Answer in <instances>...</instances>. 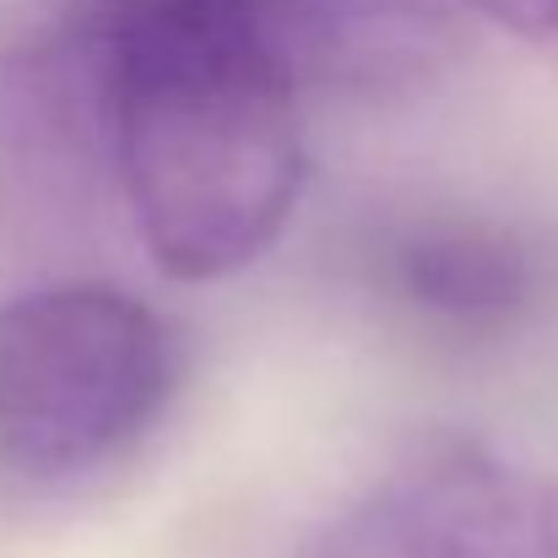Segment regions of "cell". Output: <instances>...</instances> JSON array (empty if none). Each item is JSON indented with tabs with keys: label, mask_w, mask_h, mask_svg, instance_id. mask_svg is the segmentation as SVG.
I'll list each match as a JSON object with an SVG mask.
<instances>
[{
	"label": "cell",
	"mask_w": 558,
	"mask_h": 558,
	"mask_svg": "<svg viewBox=\"0 0 558 558\" xmlns=\"http://www.w3.org/2000/svg\"><path fill=\"white\" fill-rule=\"evenodd\" d=\"M60 98L98 136L147 255L180 282L260 260L304 190V93L250 38L136 11L60 27Z\"/></svg>",
	"instance_id": "6da1fadb"
},
{
	"label": "cell",
	"mask_w": 558,
	"mask_h": 558,
	"mask_svg": "<svg viewBox=\"0 0 558 558\" xmlns=\"http://www.w3.org/2000/svg\"><path fill=\"white\" fill-rule=\"evenodd\" d=\"M180 342L109 282H49L0 304V472L27 488L98 477L169 412Z\"/></svg>",
	"instance_id": "7a4b0ae2"
},
{
	"label": "cell",
	"mask_w": 558,
	"mask_h": 558,
	"mask_svg": "<svg viewBox=\"0 0 558 558\" xmlns=\"http://www.w3.org/2000/svg\"><path fill=\"white\" fill-rule=\"evenodd\" d=\"M310 558H558V483L477 439H428L369 483Z\"/></svg>",
	"instance_id": "3957f363"
},
{
	"label": "cell",
	"mask_w": 558,
	"mask_h": 558,
	"mask_svg": "<svg viewBox=\"0 0 558 558\" xmlns=\"http://www.w3.org/2000/svg\"><path fill=\"white\" fill-rule=\"evenodd\" d=\"M60 22L180 11L250 38L299 93H401L450 54L439 0H54Z\"/></svg>",
	"instance_id": "277c9868"
},
{
	"label": "cell",
	"mask_w": 558,
	"mask_h": 558,
	"mask_svg": "<svg viewBox=\"0 0 558 558\" xmlns=\"http://www.w3.org/2000/svg\"><path fill=\"white\" fill-rule=\"evenodd\" d=\"M374 288L456 342H499L554 293L548 244L477 206H417L379 228Z\"/></svg>",
	"instance_id": "5b68a950"
},
{
	"label": "cell",
	"mask_w": 558,
	"mask_h": 558,
	"mask_svg": "<svg viewBox=\"0 0 558 558\" xmlns=\"http://www.w3.org/2000/svg\"><path fill=\"white\" fill-rule=\"evenodd\" d=\"M521 49H532L548 71H558V0H466Z\"/></svg>",
	"instance_id": "8992f818"
}]
</instances>
